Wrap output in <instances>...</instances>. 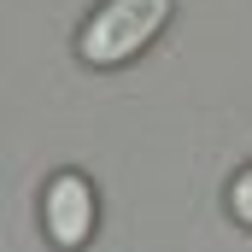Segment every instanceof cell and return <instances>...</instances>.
Listing matches in <instances>:
<instances>
[{"mask_svg": "<svg viewBox=\"0 0 252 252\" xmlns=\"http://www.w3.org/2000/svg\"><path fill=\"white\" fill-rule=\"evenodd\" d=\"M164 24H170V0H106V6L82 24L76 53H82V64L112 70V64H129Z\"/></svg>", "mask_w": 252, "mask_h": 252, "instance_id": "1", "label": "cell"}, {"mask_svg": "<svg viewBox=\"0 0 252 252\" xmlns=\"http://www.w3.org/2000/svg\"><path fill=\"white\" fill-rule=\"evenodd\" d=\"M94 223H100L94 182H88L82 170H59V176L47 182V193H41V229H47V241L59 252H76V247H88Z\"/></svg>", "mask_w": 252, "mask_h": 252, "instance_id": "2", "label": "cell"}, {"mask_svg": "<svg viewBox=\"0 0 252 252\" xmlns=\"http://www.w3.org/2000/svg\"><path fill=\"white\" fill-rule=\"evenodd\" d=\"M229 211H235V217H241V223L252 229V164L241 170V176H235V182H229Z\"/></svg>", "mask_w": 252, "mask_h": 252, "instance_id": "3", "label": "cell"}]
</instances>
